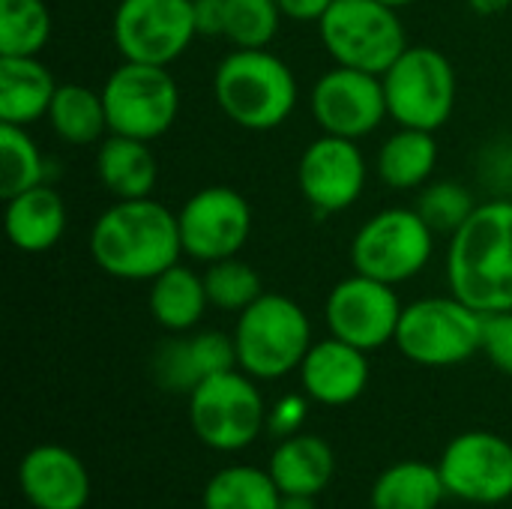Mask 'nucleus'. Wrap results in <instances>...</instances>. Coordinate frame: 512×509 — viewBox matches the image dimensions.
Wrapping results in <instances>:
<instances>
[{"instance_id": "f257e3e1", "label": "nucleus", "mask_w": 512, "mask_h": 509, "mask_svg": "<svg viewBox=\"0 0 512 509\" xmlns=\"http://www.w3.org/2000/svg\"><path fill=\"white\" fill-rule=\"evenodd\" d=\"M96 267L123 282H153L180 264L183 240L177 213L153 198L114 201L90 228Z\"/></svg>"}, {"instance_id": "f03ea898", "label": "nucleus", "mask_w": 512, "mask_h": 509, "mask_svg": "<svg viewBox=\"0 0 512 509\" xmlns=\"http://www.w3.org/2000/svg\"><path fill=\"white\" fill-rule=\"evenodd\" d=\"M450 291L483 315L512 312V201L477 204L468 222L450 237Z\"/></svg>"}, {"instance_id": "7ed1b4c3", "label": "nucleus", "mask_w": 512, "mask_h": 509, "mask_svg": "<svg viewBox=\"0 0 512 509\" xmlns=\"http://www.w3.org/2000/svg\"><path fill=\"white\" fill-rule=\"evenodd\" d=\"M213 93L222 114L249 132H270L288 123L300 87L291 66L267 48L231 51L213 75Z\"/></svg>"}, {"instance_id": "20e7f679", "label": "nucleus", "mask_w": 512, "mask_h": 509, "mask_svg": "<svg viewBox=\"0 0 512 509\" xmlns=\"http://www.w3.org/2000/svg\"><path fill=\"white\" fill-rule=\"evenodd\" d=\"M234 345L237 366L246 375L276 381L303 366L312 348V324L297 300L264 291L249 309L240 312Z\"/></svg>"}, {"instance_id": "39448f33", "label": "nucleus", "mask_w": 512, "mask_h": 509, "mask_svg": "<svg viewBox=\"0 0 512 509\" xmlns=\"http://www.w3.org/2000/svg\"><path fill=\"white\" fill-rule=\"evenodd\" d=\"M321 42L336 66L384 75L408 48L399 9L381 0H333L318 21Z\"/></svg>"}, {"instance_id": "423d86ee", "label": "nucleus", "mask_w": 512, "mask_h": 509, "mask_svg": "<svg viewBox=\"0 0 512 509\" xmlns=\"http://www.w3.org/2000/svg\"><path fill=\"white\" fill-rule=\"evenodd\" d=\"M486 315L453 297H426L402 309L396 348L417 366H459L483 351Z\"/></svg>"}, {"instance_id": "0eeeda50", "label": "nucleus", "mask_w": 512, "mask_h": 509, "mask_svg": "<svg viewBox=\"0 0 512 509\" xmlns=\"http://www.w3.org/2000/svg\"><path fill=\"white\" fill-rule=\"evenodd\" d=\"M435 252V231L417 207H387L369 216L351 240L354 273L402 285L426 270Z\"/></svg>"}, {"instance_id": "6e6552de", "label": "nucleus", "mask_w": 512, "mask_h": 509, "mask_svg": "<svg viewBox=\"0 0 512 509\" xmlns=\"http://www.w3.org/2000/svg\"><path fill=\"white\" fill-rule=\"evenodd\" d=\"M108 132L138 141L162 138L180 111V87L168 66L123 60L102 84Z\"/></svg>"}, {"instance_id": "1a4fd4ad", "label": "nucleus", "mask_w": 512, "mask_h": 509, "mask_svg": "<svg viewBox=\"0 0 512 509\" xmlns=\"http://www.w3.org/2000/svg\"><path fill=\"white\" fill-rule=\"evenodd\" d=\"M387 111L399 126L438 132L456 108V69L447 54L429 45H408L381 75Z\"/></svg>"}, {"instance_id": "9d476101", "label": "nucleus", "mask_w": 512, "mask_h": 509, "mask_svg": "<svg viewBox=\"0 0 512 509\" xmlns=\"http://www.w3.org/2000/svg\"><path fill=\"white\" fill-rule=\"evenodd\" d=\"M189 420L195 435L207 447L234 453L249 447L261 435L267 411L258 387L246 375L231 369L201 381L189 393Z\"/></svg>"}, {"instance_id": "9b49d317", "label": "nucleus", "mask_w": 512, "mask_h": 509, "mask_svg": "<svg viewBox=\"0 0 512 509\" xmlns=\"http://www.w3.org/2000/svg\"><path fill=\"white\" fill-rule=\"evenodd\" d=\"M111 36L123 60L171 66L198 36L192 0H120Z\"/></svg>"}, {"instance_id": "f8f14e48", "label": "nucleus", "mask_w": 512, "mask_h": 509, "mask_svg": "<svg viewBox=\"0 0 512 509\" xmlns=\"http://www.w3.org/2000/svg\"><path fill=\"white\" fill-rule=\"evenodd\" d=\"M393 288L396 285H387L363 273L342 279L324 303L330 333L360 351H375L387 342H396L405 306L399 303Z\"/></svg>"}, {"instance_id": "ddd939ff", "label": "nucleus", "mask_w": 512, "mask_h": 509, "mask_svg": "<svg viewBox=\"0 0 512 509\" xmlns=\"http://www.w3.org/2000/svg\"><path fill=\"white\" fill-rule=\"evenodd\" d=\"M183 255L213 264L234 258L252 234V207L231 186H207L195 192L177 213Z\"/></svg>"}, {"instance_id": "4468645a", "label": "nucleus", "mask_w": 512, "mask_h": 509, "mask_svg": "<svg viewBox=\"0 0 512 509\" xmlns=\"http://www.w3.org/2000/svg\"><path fill=\"white\" fill-rule=\"evenodd\" d=\"M312 114L321 132L360 141L390 117L384 78L351 66H333L312 87Z\"/></svg>"}, {"instance_id": "2eb2a0df", "label": "nucleus", "mask_w": 512, "mask_h": 509, "mask_svg": "<svg viewBox=\"0 0 512 509\" xmlns=\"http://www.w3.org/2000/svg\"><path fill=\"white\" fill-rule=\"evenodd\" d=\"M366 177L369 168L357 141L327 132L303 150L297 165L300 195L321 216L354 207L366 189Z\"/></svg>"}, {"instance_id": "dca6fc26", "label": "nucleus", "mask_w": 512, "mask_h": 509, "mask_svg": "<svg viewBox=\"0 0 512 509\" xmlns=\"http://www.w3.org/2000/svg\"><path fill=\"white\" fill-rule=\"evenodd\" d=\"M438 471L447 495L468 504H501L512 498V444L492 432H468L450 441Z\"/></svg>"}, {"instance_id": "f3484780", "label": "nucleus", "mask_w": 512, "mask_h": 509, "mask_svg": "<svg viewBox=\"0 0 512 509\" xmlns=\"http://www.w3.org/2000/svg\"><path fill=\"white\" fill-rule=\"evenodd\" d=\"M237 369L234 336L225 333H195L183 339H168L153 354V378L162 390L192 393L201 381Z\"/></svg>"}, {"instance_id": "a211bd4d", "label": "nucleus", "mask_w": 512, "mask_h": 509, "mask_svg": "<svg viewBox=\"0 0 512 509\" xmlns=\"http://www.w3.org/2000/svg\"><path fill=\"white\" fill-rule=\"evenodd\" d=\"M18 483L36 509H81L90 498V477L81 459L57 444L33 447L18 468Z\"/></svg>"}, {"instance_id": "6ab92c4d", "label": "nucleus", "mask_w": 512, "mask_h": 509, "mask_svg": "<svg viewBox=\"0 0 512 509\" xmlns=\"http://www.w3.org/2000/svg\"><path fill=\"white\" fill-rule=\"evenodd\" d=\"M300 381L309 399L318 405H351L369 384V360L366 351L330 336L315 342L300 366Z\"/></svg>"}, {"instance_id": "aec40b11", "label": "nucleus", "mask_w": 512, "mask_h": 509, "mask_svg": "<svg viewBox=\"0 0 512 509\" xmlns=\"http://www.w3.org/2000/svg\"><path fill=\"white\" fill-rule=\"evenodd\" d=\"M6 234L9 243L24 255H42L54 249L66 231V204L63 198L39 183L6 201Z\"/></svg>"}, {"instance_id": "412c9836", "label": "nucleus", "mask_w": 512, "mask_h": 509, "mask_svg": "<svg viewBox=\"0 0 512 509\" xmlns=\"http://www.w3.org/2000/svg\"><path fill=\"white\" fill-rule=\"evenodd\" d=\"M57 87L39 57H0V123L30 126L48 117Z\"/></svg>"}, {"instance_id": "4be33fe9", "label": "nucleus", "mask_w": 512, "mask_h": 509, "mask_svg": "<svg viewBox=\"0 0 512 509\" xmlns=\"http://www.w3.org/2000/svg\"><path fill=\"white\" fill-rule=\"evenodd\" d=\"M96 177L114 195V201L150 198L159 177L150 141L108 135L96 150Z\"/></svg>"}, {"instance_id": "5701e85b", "label": "nucleus", "mask_w": 512, "mask_h": 509, "mask_svg": "<svg viewBox=\"0 0 512 509\" xmlns=\"http://www.w3.org/2000/svg\"><path fill=\"white\" fill-rule=\"evenodd\" d=\"M336 459L327 441L315 435H297L276 447L270 459V477L276 480L282 495H306L315 498L333 480Z\"/></svg>"}, {"instance_id": "b1692460", "label": "nucleus", "mask_w": 512, "mask_h": 509, "mask_svg": "<svg viewBox=\"0 0 512 509\" xmlns=\"http://www.w3.org/2000/svg\"><path fill=\"white\" fill-rule=\"evenodd\" d=\"M210 306L204 276L192 267L174 264L150 282V315L171 333L192 330Z\"/></svg>"}, {"instance_id": "393cba45", "label": "nucleus", "mask_w": 512, "mask_h": 509, "mask_svg": "<svg viewBox=\"0 0 512 509\" xmlns=\"http://www.w3.org/2000/svg\"><path fill=\"white\" fill-rule=\"evenodd\" d=\"M438 165L435 132L399 126L378 150V177L399 192L420 189L429 183Z\"/></svg>"}, {"instance_id": "a878e982", "label": "nucleus", "mask_w": 512, "mask_h": 509, "mask_svg": "<svg viewBox=\"0 0 512 509\" xmlns=\"http://www.w3.org/2000/svg\"><path fill=\"white\" fill-rule=\"evenodd\" d=\"M48 123L54 135L72 147L96 144L108 132V114L102 93L84 84H60L48 108Z\"/></svg>"}, {"instance_id": "bb28decb", "label": "nucleus", "mask_w": 512, "mask_h": 509, "mask_svg": "<svg viewBox=\"0 0 512 509\" xmlns=\"http://www.w3.org/2000/svg\"><path fill=\"white\" fill-rule=\"evenodd\" d=\"M447 486L441 471L426 462H399L384 471L372 489L375 509H438Z\"/></svg>"}, {"instance_id": "cd10ccee", "label": "nucleus", "mask_w": 512, "mask_h": 509, "mask_svg": "<svg viewBox=\"0 0 512 509\" xmlns=\"http://www.w3.org/2000/svg\"><path fill=\"white\" fill-rule=\"evenodd\" d=\"M282 492L276 480L258 468L237 465L219 471L204 489V509H279Z\"/></svg>"}, {"instance_id": "c85d7f7f", "label": "nucleus", "mask_w": 512, "mask_h": 509, "mask_svg": "<svg viewBox=\"0 0 512 509\" xmlns=\"http://www.w3.org/2000/svg\"><path fill=\"white\" fill-rule=\"evenodd\" d=\"M51 27L45 0H0V57H39Z\"/></svg>"}, {"instance_id": "c756f323", "label": "nucleus", "mask_w": 512, "mask_h": 509, "mask_svg": "<svg viewBox=\"0 0 512 509\" xmlns=\"http://www.w3.org/2000/svg\"><path fill=\"white\" fill-rule=\"evenodd\" d=\"M45 183V159L27 126L0 123V198L9 201Z\"/></svg>"}, {"instance_id": "7c9ffc66", "label": "nucleus", "mask_w": 512, "mask_h": 509, "mask_svg": "<svg viewBox=\"0 0 512 509\" xmlns=\"http://www.w3.org/2000/svg\"><path fill=\"white\" fill-rule=\"evenodd\" d=\"M204 288H207L210 306H216L222 312H243L264 294L258 270L252 264L240 261L237 255L207 264Z\"/></svg>"}, {"instance_id": "2f4dec72", "label": "nucleus", "mask_w": 512, "mask_h": 509, "mask_svg": "<svg viewBox=\"0 0 512 509\" xmlns=\"http://www.w3.org/2000/svg\"><path fill=\"white\" fill-rule=\"evenodd\" d=\"M276 0H225V39L234 48H267L282 21Z\"/></svg>"}, {"instance_id": "473e14b6", "label": "nucleus", "mask_w": 512, "mask_h": 509, "mask_svg": "<svg viewBox=\"0 0 512 509\" xmlns=\"http://www.w3.org/2000/svg\"><path fill=\"white\" fill-rule=\"evenodd\" d=\"M474 210H477V201H474L471 189L462 183H453V180L429 183L417 201V213L429 222V228L435 234H450V237L468 222V216Z\"/></svg>"}, {"instance_id": "72a5a7b5", "label": "nucleus", "mask_w": 512, "mask_h": 509, "mask_svg": "<svg viewBox=\"0 0 512 509\" xmlns=\"http://www.w3.org/2000/svg\"><path fill=\"white\" fill-rule=\"evenodd\" d=\"M483 351H486V357H489L501 372L512 375V312L486 315Z\"/></svg>"}, {"instance_id": "f704fd0d", "label": "nucleus", "mask_w": 512, "mask_h": 509, "mask_svg": "<svg viewBox=\"0 0 512 509\" xmlns=\"http://www.w3.org/2000/svg\"><path fill=\"white\" fill-rule=\"evenodd\" d=\"M198 36H222L225 33V0H192Z\"/></svg>"}, {"instance_id": "c9c22d12", "label": "nucleus", "mask_w": 512, "mask_h": 509, "mask_svg": "<svg viewBox=\"0 0 512 509\" xmlns=\"http://www.w3.org/2000/svg\"><path fill=\"white\" fill-rule=\"evenodd\" d=\"M303 417H306V402L297 399V396H288V399H282V402L273 408V414H270V429L279 432V435L294 432V429L303 423Z\"/></svg>"}, {"instance_id": "e433bc0d", "label": "nucleus", "mask_w": 512, "mask_h": 509, "mask_svg": "<svg viewBox=\"0 0 512 509\" xmlns=\"http://www.w3.org/2000/svg\"><path fill=\"white\" fill-rule=\"evenodd\" d=\"M285 18L294 21H321L324 12L333 6V0H276Z\"/></svg>"}, {"instance_id": "4c0bfd02", "label": "nucleus", "mask_w": 512, "mask_h": 509, "mask_svg": "<svg viewBox=\"0 0 512 509\" xmlns=\"http://www.w3.org/2000/svg\"><path fill=\"white\" fill-rule=\"evenodd\" d=\"M468 3L480 15H498V12H504L510 6V0H468Z\"/></svg>"}, {"instance_id": "58836bf2", "label": "nucleus", "mask_w": 512, "mask_h": 509, "mask_svg": "<svg viewBox=\"0 0 512 509\" xmlns=\"http://www.w3.org/2000/svg\"><path fill=\"white\" fill-rule=\"evenodd\" d=\"M279 509H315V504L306 495H282V507Z\"/></svg>"}, {"instance_id": "ea45409f", "label": "nucleus", "mask_w": 512, "mask_h": 509, "mask_svg": "<svg viewBox=\"0 0 512 509\" xmlns=\"http://www.w3.org/2000/svg\"><path fill=\"white\" fill-rule=\"evenodd\" d=\"M381 3H387V6H393V9H405V6H411L414 0H381Z\"/></svg>"}]
</instances>
